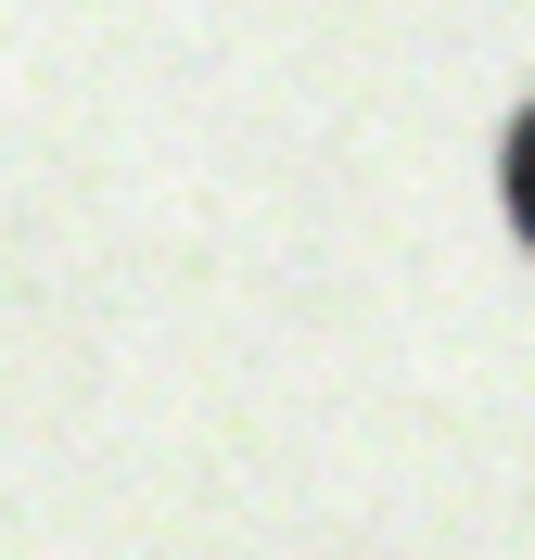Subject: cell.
Returning a JSON list of instances; mask_svg holds the SVG:
<instances>
[{
    "label": "cell",
    "mask_w": 535,
    "mask_h": 560,
    "mask_svg": "<svg viewBox=\"0 0 535 560\" xmlns=\"http://www.w3.org/2000/svg\"><path fill=\"white\" fill-rule=\"evenodd\" d=\"M510 205H523V230H535V115H523V140H510Z\"/></svg>",
    "instance_id": "1"
}]
</instances>
